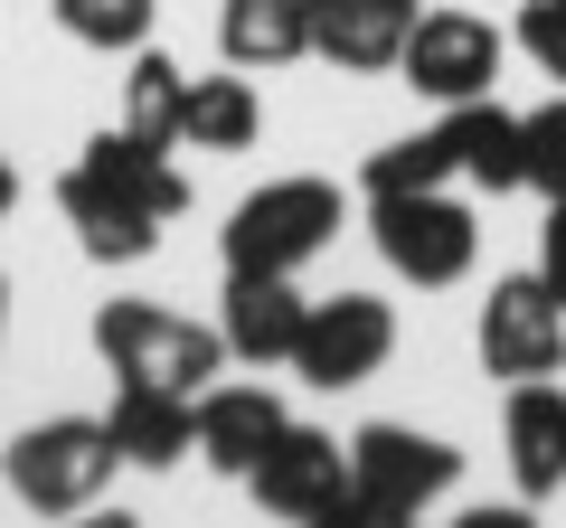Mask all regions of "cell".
<instances>
[{
  "label": "cell",
  "instance_id": "6da1fadb",
  "mask_svg": "<svg viewBox=\"0 0 566 528\" xmlns=\"http://www.w3.org/2000/svg\"><path fill=\"white\" fill-rule=\"evenodd\" d=\"M57 208L95 264H142L170 218H189V180L170 170V142H142L123 123V133H95L76 151V170L57 180Z\"/></svg>",
  "mask_w": 566,
  "mask_h": 528
},
{
  "label": "cell",
  "instance_id": "7a4b0ae2",
  "mask_svg": "<svg viewBox=\"0 0 566 528\" xmlns=\"http://www.w3.org/2000/svg\"><path fill=\"white\" fill-rule=\"evenodd\" d=\"M0 472H10V500H20V509L66 519V509H95L104 490H114L123 453H114V425H104V415H48V425L10 434Z\"/></svg>",
  "mask_w": 566,
  "mask_h": 528
},
{
  "label": "cell",
  "instance_id": "3957f363",
  "mask_svg": "<svg viewBox=\"0 0 566 528\" xmlns=\"http://www.w3.org/2000/svg\"><path fill=\"white\" fill-rule=\"evenodd\" d=\"M340 218H349L340 180H312V170L245 189L237 218H227V274H303L340 236Z\"/></svg>",
  "mask_w": 566,
  "mask_h": 528
},
{
  "label": "cell",
  "instance_id": "277c9868",
  "mask_svg": "<svg viewBox=\"0 0 566 528\" xmlns=\"http://www.w3.org/2000/svg\"><path fill=\"white\" fill-rule=\"evenodd\" d=\"M95 349H104L114 378H133V387H180V397L218 387V368H227L218 321H189V311H170V303H104V311H95Z\"/></svg>",
  "mask_w": 566,
  "mask_h": 528
},
{
  "label": "cell",
  "instance_id": "5b68a950",
  "mask_svg": "<svg viewBox=\"0 0 566 528\" xmlns=\"http://www.w3.org/2000/svg\"><path fill=\"white\" fill-rule=\"evenodd\" d=\"M368 236H378L387 274L416 293H453L482 264V218H472V199H453V189H416V199H368Z\"/></svg>",
  "mask_w": 566,
  "mask_h": 528
},
{
  "label": "cell",
  "instance_id": "8992f818",
  "mask_svg": "<svg viewBox=\"0 0 566 528\" xmlns=\"http://www.w3.org/2000/svg\"><path fill=\"white\" fill-rule=\"evenodd\" d=\"M463 482V453L444 434H416V425H359L349 434V490H359V519H424L434 500H453Z\"/></svg>",
  "mask_w": 566,
  "mask_h": 528
},
{
  "label": "cell",
  "instance_id": "52a82bcc",
  "mask_svg": "<svg viewBox=\"0 0 566 528\" xmlns=\"http://www.w3.org/2000/svg\"><path fill=\"white\" fill-rule=\"evenodd\" d=\"M245 490H255L274 519H303V528H349V519H359L349 444H340V434H322V425H293V415H283V434L255 453Z\"/></svg>",
  "mask_w": 566,
  "mask_h": 528
},
{
  "label": "cell",
  "instance_id": "ba28073f",
  "mask_svg": "<svg viewBox=\"0 0 566 528\" xmlns=\"http://www.w3.org/2000/svg\"><path fill=\"white\" fill-rule=\"evenodd\" d=\"M397 359V311L378 293H331V303L303 311V340H293V378L340 397V387H368Z\"/></svg>",
  "mask_w": 566,
  "mask_h": 528
},
{
  "label": "cell",
  "instance_id": "9c48e42d",
  "mask_svg": "<svg viewBox=\"0 0 566 528\" xmlns=\"http://www.w3.org/2000/svg\"><path fill=\"white\" fill-rule=\"evenodd\" d=\"M501 57H510V39L482 10H416V29H406V47H397V76L416 85L424 104H472V95H491Z\"/></svg>",
  "mask_w": 566,
  "mask_h": 528
},
{
  "label": "cell",
  "instance_id": "30bf717a",
  "mask_svg": "<svg viewBox=\"0 0 566 528\" xmlns=\"http://www.w3.org/2000/svg\"><path fill=\"white\" fill-rule=\"evenodd\" d=\"M482 368L491 378H557L566 368V303L547 274H501L482 303Z\"/></svg>",
  "mask_w": 566,
  "mask_h": 528
},
{
  "label": "cell",
  "instance_id": "8fae6325",
  "mask_svg": "<svg viewBox=\"0 0 566 528\" xmlns=\"http://www.w3.org/2000/svg\"><path fill=\"white\" fill-rule=\"evenodd\" d=\"M303 293H293V274H227L218 293V340L227 359L245 368H293V340H303Z\"/></svg>",
  "mask_w": 566,
  "mask_h": 528
},
{
  "label": "cell",
  "instance_id": "7c38bea8",
  "mask_svg": "<svg viewBox=\"0 0 566 528\" xmlns=\"http://www.w3.org/2000/svg\"><path fill=\"white\" fill-rule=\"evenodd\" d=\"M416 0H312V57L340 76H397Z\"/></svg>",
  "mask_w": 566,
  "mask_h": 528
},
{
  "label": "cell",
  "instance_id": "4fadbf2b",
  "mask_svg": "<svg viewBox=\"0 0 566 528\" xmlns=\"http://www.w3.org/2000/svg\"><path fill=\"white\" fill-rule=\"evenodd\" d=\"M501 444H510V482H520L528 509L566 490V387L557 378H520V387H510Z\"/></svg>",
  "mask_w": 566,
  "mask_h": 528
},
{
  "label": "cell",
  "instance_id": "5bb4252c",
  "mask_svg": "<svg viewBox=\"0 0 566 528\" xmlns=\"http://www.w3.org/2000/svg\"><path fill=\"white\" fill-rule=\"evenodd\" d=\"M104 425H114V453L123 472H170L180 453H199V397H180V387H114V406H104Z\"/></svg>",
  "mask_w": 566,
  "mask_h": 528
},
{
  "label": "cell",
  "instance_id": "9a60e30c",
  "mask_svg": "<svg viewBox=\"0 0 566 528\" xmlns=\"http://www.w3.org/2000/svg\"><path fill=\"white\" fill-rule=\"evenodd\" d=\"M283 434V397L274 387H199V463L245 482L255 453Z\"/></svg>",
  "mask_w": 566,
  "mask_h": 528
},
{
  "label": "cell",
  "instance_id": "2e32d148",
  "mask_svg": "<svg viewBox=\"0 0 566 528\" xmlns=\"http://www.w3.org/2000/svg\"><path fill=\"white\" fill-rule=\"evenodd\" d=\"M218 47L245 76H274V66L312 57V0H218Z\"/></svg>",
  "mask_w": 566,
  "mask_h": 528
},
{
  "label": "cell",
  "instance_id": "e0dca14e",
  "mask_svg": "<svg viewBox=\"0 0 566 528\" xmlns=\"http://www.w3.org/2000/svg\"><path fill=\"white\" fill-rule=\"evenodd\" d=\"M444 142H453V170H463L472 189H520V114L510 104H491V95H472V104H444Z\"/></svg>",
  "mask_w": 566,
  "mask_h": 528
},
{
  "label": "cell",
  "instance_id": "ac0fdd59",
  "mask_svg": "<svg viewBox=\"0 0 566 528\" xmlns=\"http://www.w3.org/2000/svg\"><path fill=\"white\" fill-rule=\"evenodd\" d=\"M264 133V95L245 85V66L227 76H189V114H180V142L189 151H255Z\"/></svg>",
  "mask_w": 566,
  "mask_h": 528
},
{
  "label": "cell",
  "instance_id": "d6986e66",
  "mask_svg": "<svg viewBox=\"0 0 566 528\" xmlns=\"http://www.w3.org/2000/svg\"><path fill=\"white\" fill-rule=\"evenodd\" d=\"M180 114H189V66H170L161 47H133V76H123V123L142 142L180 151Z\"/></svg>",
  "mask_w": 566,
  "mask_h": 528
},
{
  "label": "cell",
  "instance_id": "ffe728a7",
  "mask_svg": "<svg viewBox=\"0 0 566 528\" xmlns=\"http://www.w3.org/2000/svg\"><path fill=\"white\" fill-rule=\"evenodd\" d=\"M453 180H463V170H453L444 123H434V133H406V142H387V151H368V170H359L368 199H416V189H453Z\"/></svg>",
  "mask_w": 566,
  "mask_h": 528
},
{
  "label": "cell",
  "instance_id": "44dd1931",
  "mask_svg": "<svg viewBox=\"0 0 566 528\" xmlns=\"http://www.w3.org/2000/svg\"><path fill=\"white\" fill-rule=\"evenodd\" d=\"M48 10H57V29L76 47H95V57L151 47V20H161V0H48Z\"/></svg>",
  "mask_w": 566,
  "mask_h": 528
},
{
  "label": "cell",
  "instance_id": "7402d4cb",
  "mask_svg": "<svg viewBox=\"0 0 566 528\" xmlns=\"http://www.w3.org/2000/svg\"><path fill=\"white\" fill-rule=\"evenodd\" d=\"M520 189L566 199V85H557L547 104H528V114H520Z\"/></svg>",
  "mask_w": 566,
  "mask_h": 528
},
{
  "label": "cell",
  "instance_id": "603a6c76",
  "mask_svg": "<svg viewBox=\"0 0 566 528\" xmlns=\"http://www.w3.org/2000/svg\"><path fill=\"white\" fill-rule=\"evenodd\" d=\"M510 39H520V57L538 66V76L566 85V0H520V29H510Z\"/></svg>",
  "mask_w": 566,
  "mask_h": 528
},
{
  "label": "cell",
  "instance_id": "cb8c5ba5",
  "mask_svg": "<svg viewBox=\"0 0 566 528\" xmlns=\"http://www.w3.org/2000/svg\"><path fill=\"white\" fill-rule=\"evenodd\" d=\"M538 274L557 284V303H566V199H547V226H538Z\"/></svg>",
  "mask_w": 566,
  "mask_h": 528
},
{
  "label": "cell",
  "instance_id": "d4e9b609",
  "mask_svg": "<svg viewBox=\"0 0 566 528\" xmlns=\"http://www.w3.org/2000/svg\"><path fill=\"white\" fill-rule=\"evenodd\" d=\"M10 208H20V170L0 161V226H10Z\"/></svg>",
  "mask_w": 566,
  "mask_h": 528
},
{
  "label": "cell",
  "instance_id": "484cf974",
  "mask_svg": "<svg viewBox=\"0 0 566 528\" xmlns=\"http://www.w3.org/2000/svg\"><path fill=\"white\" fill-rule=\"evenodd\" d=\"M0 349H10V284H0Z\"/></svg>",
  "mask_w": 566,
  "mask_h": 528
}]
</instances>
